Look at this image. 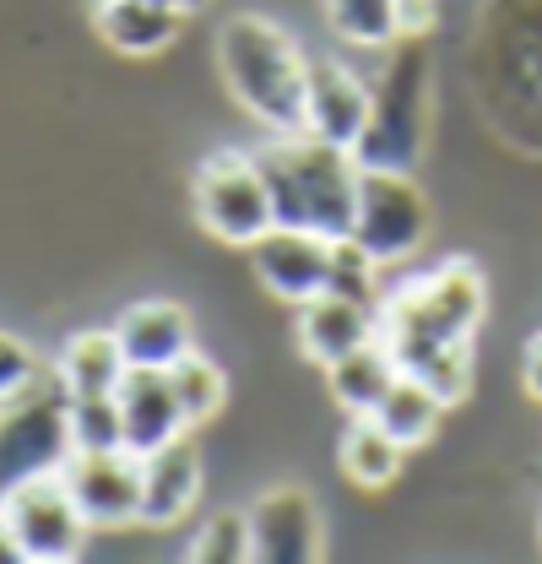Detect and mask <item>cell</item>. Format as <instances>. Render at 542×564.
Segmentation results:
<instances>
[{
    "mask_svg": "<svg viewBox=\"0 0 542 564\" xmlns=\"http://www.w3.org/2000/svg\"><path fill=\"white\" fill-rule=\"evenodd\" d=\"M256 163L267 180L271 217L282 228H310L326 239L353 234V202H358L364 163L347 147L310 137V131H271L256 147Z\"/></svg>",
    "mask_w": 542,
    "mask_h": 564,
    "instance_id": "cell-1",
    "label": "cell"
},
{
    "mask_svg": "<svg viewBox=\"0 0 542 564\" xmlns=\"http://www.w3.org/2000/svg\"><path fill=\"white\" fill-rule=\"evenodd\" d=\"M217 70L245 115H256L267 131H304V82L310 61L299 44L256 11H239L217 33Z\"/></svg>",
    "mask_w": 542,
    "mask_h": 564,
    "instance_id": "cell-2",
    "label": "cell"
},
{
    "mask_svg": "<svg viewBox=\"0 0 542 564\" xmlns=\"http://www.w3.org/2000/svg\"><path fill=\"white\" fill-rule=\"evenodd\" d=\"M483 272L473 261H445L429 278L397 288L391 299H380V343L397 352L412 348H440V343H467L483 321Z\"/></svg>",
    "mask_w": 542,
    "mask_h": 564,
    "instance_id": "cell-3",
    "label": "cell"
},
{
    "mask_svg": "<svg viewBox=\"0 0 542 564\" xmlns=\"http://www.w3.org/2000/svg\"><path fill=\"white\" fill-rule=\"evenodd\" d=\"M71 456V391L55 369H39L0 397V499L28 478L61 473Z\"/></svg>",
    "mask_w": 542,
    "mask_h": 564,
    "instance_id": "cell-4",
    "label": "cell"
},
{
    "mask_svg": "<svg viewBox=\"0 0 542 564\" xmlns=\"http://www.w3.org/2000/svg\"><path fill=\"white\" fill-rule=\"evenodd\" d=\"M429 104H434V61L423 39H402V50L391 55V66L375 87L369 126L353 147V158L364 169H412L423 152V131H429Z\"/></svg>",
    "mask_w": 542,
    "mask_h": 564,
    "instance_id": "cell-5",
    "label": "cell"
},
{
    "mask_svg": "<svg viewBox=\"0 0 542 564\" xmlns=\"http://www.w3.org/2000/svg\"><path fill=\"white\" fill-rule=\"evenodd\" d=\"M196 217H202L206 234H217L223 245H256L267 234L271 223V196H267V180H261V163L256 152H239V147H223L212 152L202 169H196Z\"/></svg>",
    "mask_w": 542,
    "mask_h": 564,
    "instance_id": "cell-6",
    "label": "cell"
},
{
    "mask_svg": "<svg viewBox=\"0 0 542 564\" xmlns=\"http://www.w3.org/2000/svg\"><path fill=\"white\" fill-rule=\"evenodd\" d=\"M353 239L380 261L397 267L418 256L429 239V202L406 169H364L358 174V202H353Z\"/></svg>",
    "mask_w": 542,
    "mask_h": 564,
    "instance_id": "cell-7",
    "label": "cell"
},
{
    "mask_svg": "<svg viewBox=\"0 0 542 564\" xmlns=\"http://www.w3.org/2000/svg\"><path fill=\"white\" fill-rule=\"evenodd\" d=\"M0 521H6V532L17 543V560L66 564L87 543V516L76 510V499H71L61 473L28 478L22 489L6 494L0 499Z\"/></svg>",
    "mask_w": 542,
    "mask_h": 564,
    "instance_id": "cell-8",
    "label": "cell"
},
{
    "mask_svg": "<svg viewBox=\"0 0 542 564\" xmlns=\"http://www.w3.org/2000/svg\"><path fill=\"white\" fill-rule=\"evenodd\" d=\"M76 510L87 527H131L141 521V456L136 451H71L61 462Z\"/></svg>",
    "mask_w": 542,
    "mask_h": 564,
    "instance_id": "cell-9",
    "label": "cell"
},
{
    "mask_svg": "<svg viewBox=\"0 0 542 564\" xmlns=\"http://www.w3.org/2000/svg\"><path fill=\"white\" fill-rule=\"evenodd\" d=\"M250 560L267 564H310L321 560L326 532H321V510L304 489H267L250 510Z\"/></svg>",
    "mask_w": 542,
    "mask_h": 564,
    "instance_id": "cell-10",
    "label": "cell"
},
{
    "mask_svg": "<svg viewBox=\"0 0 542 564\" xmlns=\"http://www.w3.org/2000/svg\"><path fill=\"white\" fill-rule=\"evenodd\" d=\"M369 104H375V87L347 66V61H310V82H304V131L321 141H337V147H358L364 126H369Z\"/></svg>",
    "mask_w": 542,
    "mask_h": 564,
    "instance_id": "cell-11",
    "label": "cell"
},
{
    "mask_svg": "<svg viewBox=\"0 0 542 564\" xmlns=\"http://www.w3.org/2000/svg\"><path fill=\"white\" fill-rule=\"evenodd\" d=\"M250 256H256L261 282L288 304H304V299L326 293V278H332V239L326 234L271 223L267 234L250 245Z\"/></svg>",
    "mask_w": 542,
    "mask_h": 564,
    "instance_id": "cell-12",
    "label": "cell"
},
{
    "mask_svg": "<svg viewBox=\"0 0 542 564\" xmlns=\"http://www.w3.org/2000/svg\"><path fill=\"white\" fill-rule=\"evenodd\" d=\"M115 402H120V423H126V451H136V456H147L191 429L169 369H126Z\"/></svg>",
    "mask_w": 542,
    "mask_h": 564,
    "instance_id": "cell-13",
    "label": "cell"
},
{
    "mask_svg": "<svg viewBox=\"0 0 542 564\" xmlns=\"http://www.w3.org/2000/svg\"><path fill=\"white\" fill-rule=\"evenodd\" d=\"M375 337H380L375 304H358V299H342V293H315V299L299 304V348L321 369L347 358L353 348H364V343H375Z\"/></svg>",
    "mask_w": 542,
    "mask_h": 564,
    "instance_id": "cell-14",
    "label": "cell"
},
{
    "mask_svg": "<svg viewBox=\"0 0 542 564\" xmlns=\"http://www.w3.org/2000/svg\"><path fill=\"white\" fill-rule=\"evenodd\" d=\"M202 494V456L180 434L158 451L141 456V521L147 527H174Z\"/></svg>",
    "mask_w": 542,
    "mask_h": 564,
    "instance_id": "cell-15",
    "label": "cell"
},
{
    "mask_svg": "<svg viewBox=\"0 0 542 564\" xmlns=\"http://www.w3.org/2000/svg\"><path fill=\"white\" fill-rule=\"evenodd\" d=\"M115 337H120V352H126L131 369H174L185 352H196L191 315L180 304H163V299L126 310L120 326H115Z\"/></svg>",
    "mask_w": 542,
    "mask_h": 564,
    "instance_id": "cell-16",
    "label": "cell"
},
{
    "mask_svg": "<svg viewBox=\"0 0 542 564\" xmlns=\"http://www.w3.org/2000/svg\"><path fill=\"white\" fill-rule=\"evenodd\" d=\"M185 6L174 0H93V22L98 39L120 55H158L180 39L185 28Z\"/></svg>",
    "mask_w": 542,
    "mask_h": 564,
    "instance_id": "cell-17",
    "label": "cell"
},
{
    "mask_svg": "<svg viewBox=\"0 0 542 564\" xmlns=\"http://www.w3.org/2000/svg\"><path fill=\"white\" fill-rule=\"evenodd\" d=\"M126 352L115 332H76L66 337V348L55 358V375L71 397H115L120 380H126Z\"/></svg>",
    "mask_w": 542,
    "mask_h": 564,
    "instance_id": "cell-18",
    "label": "cell"
},
{
    "mask_svg": "<svg viewBox=\"0 0 542 564\" xmlns=\"http://www.w3.org/2000/svg\"><path fill=\"white\" fill-rule=\"evenodd\" d=\"M397 375H402V369H397V358H391V348H386L380 337H375V343H364V348H353L347 358H337V364H326L332 397H337L353 419L375 413V402L391 391V380H397Z\"/></svg>",
    "mask_w": 542,
    "mask_h": 564,
    "instance_id": "cell-19",
    "label": "cell"
},
{
    "mask_svg": "<svg viewBox=\"0 0 542 564\" xmlns=\"http://www.w3.org/2000/svg\"><path fill=\"white\" fill-rule=\"evenodd\" d=\"M369 419L380 423L397 445H406V451H412V445H423V440L440 429V419H445V402H440L429 386H418L412 375H397V380H391V391L375 402V413H369Z\"/></svg>",
    "mask_w": 542,
    "mask_h": 564,
    "instance_id": "cell-20",
    "label": "cell"
},
{
    "mask_svg": "<svg viewBox=\"0 0 542 564\" xmlns=\"http://www.w3.org/2000/svg\"><path fill=\"white\" fill-rule=\"evenodd\" d=\"M402 456H406V445H397L369 413L353 419L347 440H342V473H347L353 484H364V489H386V484L402 473Z\"/></svg>",
    "mask_w": 542,
    "mask_h": 564,
    "instance_id": "cell-21",
    "label": "cell"
},
{
    "mask_svg": "<svg viewBox=\"0 0 542 564\" xmlns=\"http://www.w3.org/2000/svg\"><path fill=\"white\" fill-rule=\"evenodd\" d=\"M397 369L412 375L418 386H429L445 408H456L473 391V343H440V348L397 352Z\"/></svg>",
    "mask_w": 542,
    "mask_h": 564,
    "instance_id": "cell-22",
    "label": "cell"
},
{
    "mask_svg": "<svg viewBox=\"0 0 542 564\" xmlns=\"http://www.w3.org/2000/svg\"><path fill=\"white\" fill-rule=\"evenodd\" d=\"M326 22L342 44L353 50H391L402 44L397 28V0H326Z\"/></svg>",
    "mask_w": 542,
    "mask_h": 564,
    "instance_id": "cell-23",
    "label": "cell"
},
{
    "mask_svg": "<svg viewBox=\"0 0 542 564\" xmlns=\"http://www.w3.org/2000/svg\"><path fill=\"white\" fill-rule=\"evenodd\" d=\"M326 293H342V299H358V304H375L380 310V261L353 239V234H342L332 239V278H326Z\"/></svg>",
    "mask_w": 542,
    "mask_h": 564,
    "instance_id": "cell-24",
    "label": "cell"
},
{
    "mask_svg": "<svg viewBox=\"0 0 542 564\" xmlns=\"http://www.w3.org/2000/svg\"><path fill=\"white\" fill-rule=\"evenodd\" d=\"M169 375H174V391H180V408H185L191 429H196V423H206L217 408H223L228 380H223V369H217L212 358H202V352H185V358H180Z\"/></svg>",
    "mask_w": 542,
    "mask_h": 564,
    "instance_id": "cell-25",
    "label": "cell"
},
{
    "mask_svg": "<svg viewBox=\"0 0 542 564\" xmlns=\"http://www.w3.org/2000/svg\"><path fill=\"white\" fill-rule=\"evenodd\" d=\"M126 423L115 397H71V451H120Z\"/></svg>",
    "mask_w": 542,
    "mask_h": 564,
    "instance_id": "cell-26",
    "label": "cell"
},
{
    "mask_svg": "<svg viewBox=\"0 0 542 564\" xmlns=\"http://www.w3.org/2000/svg\"><path fill=\"white\" fill-rule=\"evenodd\" d=\"M191 560H202V564L250 560V521H245V510H223V516H212L202 532L191 538Z\"/></svg>",
    "mask_w": 542,
    "mask_h": 564,
    "instance_id": "cell-27",
    "label": "cell"
},
{
    "mask_svg": "<svg viewBox=\"0 0 542 564\" xmlns=\"http://www.w3.org/2000/svg\"><path fill=\"white\" fill-rule=\"evenodd\" d=\"M33 375H39L33 348L0 332V397H6V391H17V386H22V380H33Z\"/></svg>",
    "mask_w": 542,
    "mask_h": 564,
    "instance_id": "cell-28",
    "label": "cell"
},
{
    "mask_svg": "<svg viewBox=\"0 0 542 564\" xmlns=\"http://www.w3.org/2000/svg\"><path fill=\"white\" fill-rule=\"evenodd\" d=\"M440 22V0H397V28L402 39H429Z\"/></svg>",
    "mask_w": 542,
    "mask_h": 564,
    "instance_id": "cell-29",
    "label": "cell"
},
{
    "mask_svg": "<svg viewBox=\"0 0 542 564\" xmlns=\"http://www.w3.org/2000/svg\"><path fill=\"white\" fill-rule=\"evenodd\" d=\"M527 391H532V397L542 402V337L532 343V348H527Z\"/></svg>",
    "mask_w": 542,
    "mask_h": 564,
    "instance_id": "cell-30",
    "label": "cell"
},
{
    "mask_svg": "<svg viewBox=\"0 0 542 564\" xmlns=\"http://www.w3.org/2000/svg\"><path fill=\"white\" fill-rule=\"evenodd\" d=\"M180 6H185V11H202L206 0H180Z\"/></svg>",
    "mask_w": 542,
    "mask_h": 564,
    "instance_id": "cell-31",
    "label": "cell"
},
{
    "mask_svg": "<svg viewBox=\"0 0 542 564\" xmlns=\"http://www.w3.org/2000/svg\"><path fill=\"white\" fill-rule=\"evenodd\" d=\"M174 6H180V0H174Z\"/></svg>",
    "mask_w": 542,
    "mask_h": 564,
    "instance_id": "cell-32",
    "label": "cell"
}]
</instances>
